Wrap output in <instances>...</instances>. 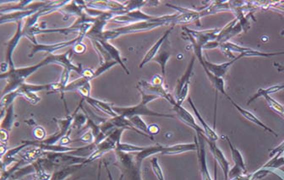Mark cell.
I'll use <instances>...</instances> for the list:
<instances>
[{
    "label": "cell",
    "mask_w": 284,
    "mask_h": 180,
    "mask_svg": "<svg viewBox=\"0 0 284 180\" xmlns=\"http://www.w3.org/2000/svg\"><path fill=\"white\" fill-rule=\"evenodd\" d=\"M73 52L74 50H70L68 52H64L62 54H48L44 60H42L40 63L36 64L35 66L14 68L13 70H10L6 73L0 74L1 79L7 80V85L4 89L2 96L18 90L23 84H25L28 77L36 73L39 68L50 64H57L62 66L63 68H70L71 70L76 71L78 74L82 76L84 70L82 68V64L76 66L72 63L71 56L73 54Z\"/></svg>",
    "instance_id": "1"
},
{
    "label": "cell",
    "mask_w": 284,
    "mask_h": 180,
    "mask_svg": "<svg viewBox=\"0 0 284 180\" xmlns=\"http://www.w3.org/2000/svg\"><path fill=\"white\" fill-rule=\"evenodd\" d=\"M180 13L170 14V16H164L159 20H152V22H142L133 23L130 25L124 26L121 28L112 29V30H105L104 35L102 36L101 40L110 41L112 39H116L122 35L130 34V33L139 32H146V30H152L155 28L164 26L172 24V22L175 18H177ZM100 40V41H101Z\"/></svg>",
    "instance_id": "2"
},
{
    "label": "cell",
    "mask_w": 284,
    "mask_h": 180,
    "mask_svg": "<svg viewBox=\"0 0 284 180\" xmlns=\"http://www.w3.org/2000/svg\"><path fill=\"white\" fill-rule=\"evenodd\" d=\"M138 89V88H137ZM142 94V101L139 104L132 106H114V110L118 115H120L123 117L130 120V118L139 115V116H152V117L170 118H175L176 116L174 114H161V112H154L150 110L148 106V104L150 102L158 99L156 96L148 94L145 92L138 89Z\"/></svg>",
    "instance_id": "3"
},
{
    "label": "cell",
    "mask_w": 284,
    "mask_h": 180,
    "mask_svg": "<svg viewBox=\"0 0 284 180\" xmlns=\"http://www.w3.org/2000/svg\"><path fill=\"white\" fill-rule=\"evenodd\" d=\"M116 161L114 165L120 170V180H142L140 168L136 159L134 153H126L115 150Z\"/></svg>",
    "instance_id": "4"
},
{
    "label": "cell",
    "mask_w": 284,
    "mask_h": 180,
    "mask_svg": "<svg viewBox=\"0 0 284 180\" xmlns=\"http://www.w3.org/2000/svg\"><path fill=\"white\" fill-rule=\"evenodd\" d=\"M92 26V24L90 23H84L82 25V30L80 32L79 34L76 38L70 41L62 42H58L54 44H34L32 52L30 54L28 55V57L32 58L36 54L39 52H48V54H54L52 52H57L58 50H63L67 46H74L76 44L82 42L83 38L86 36L88 32Z\"/></svg>",
    "instance_id": "5"
},
{
    "label": "cell",
    "mask_w": 284,
    "mask_h": 180,
    "mask_svg": "<svg viewBox=\"0 0 284 180\" xmlns=\"http://www.w3.org/2000/svg\"><path fill=\"white\" fill-rule=\"evenodd\" d=\"M194 62H196V56L192 58V61L188 63L184 74L178 82L177 86L175 88V101L180 106H182L184 100L188 98L190 80L193 74Z\"/></svg>",
    "instance_id": "6"
},
{
    "label": "cell",
    "mask_w": 284,
    "mask_h": 180,
    "mask_svg": "<svg viewBox=\"0 0 284 180\" xmlns=\"http://www.w3.org/2000/svg\"><path fill=\"white\" fill-rule=\"evenodd\" d=\"M46 158L48 159L51 164L56 166H68L74 165H85V162L88 158L85 156H78L72 155L70 153L50 152H46L44 156Z\"/></svg>",
    "instance_id": "7"
},
{
    "label": "cell",
    "mask_w": 284,
    "mask_h": 180,
    "mask_svg": "<svg viewBox=\"0 0 284 180\" xmlns=\"http://www.w3.org/2000/svg\"><path fill=\"white\" fill-rule=\"evenodd\" d=\"M172 110H174L175 114H176L175 116H176L177 118L180 120L181 122H183L186 126L193 128V130L196 132V134L205 136V132L203 130V128H202V126H200L199 124L196 123V120L194 116H193L192 114H190V112L187 111L183 106L178 105L176 102L172 104Z\"/></svg>",
    "instance_id": "8"
},
{
    "label": "cell",
    "mask_w": 284,
    "mask_h": 180,
    "mask_svg": "<svg viewBox=\"0 0 284 180\" xmlns=\"http://www.w3.org/2000/svg\"><path fill=\"white\" fill-rule=\"evenodd\" d=\"M137 88L145 92L148 94L156 96L159 98H162L166 99L171 105L176 102L174 98L166 90V88H164V84L158 86L152 85L150 82L142 80L138 83Z\"/></svg>",
    "instance_id": "9"
},
{
    "label": "cell",
    "mask_w": 284,
    "mask_h": 180,
    "mask_svg": "<svg viewBox=\"0 0 284 180\" xmlns=\"http://www.w3.org/2000/svg\"><path fill=\"white\" fill-rule=\"evenodd\" d=\"M206 136L202 134H196L194 136V143L196 144L197 155L199 158L200 168L203 180H212L210 178V174L208 171V164H206Z\"/></svg>",
    "instance_id": "10"
},
{
    "label": "cell",
    "mask_w": 284,
    "mask_h": 180,
    "mask_svg": "<svg viewBox=\"0 0 284 180\" xmlns=\"http://www.w3.org/2000/svg\"><path fill=\"white\" fill-rule=\"evenodd\" d=\"M228 143L230 146L231 153H232V158L234 162V166H232V170H230L228 174V178H234L240 177L242 174H244L246 172V166L244 161V158L240 152L232 145V142H230L228 137H226Z\"/></svg>",
    "instance_id": "11"
},
{
    "label": "cell",
    "mask_w": 284,
    "mask_h": 180,
    "mask_svg": "<svg viewBox=\"0 0 284 180\" xmlns=\"http://www.w3.org/2000/svg\"><path fill=\"white\" fill-rule=\"evenodd\" d=\"M16 24L17 28L16 34L6 44V62L10 66V70H13V68H16L14 67V61H13V54H14V50L16 48L19 42L20 41V39L24 36V33H23L24 23H23V20L17 22Z\"/></svg>",
    "instance_id": "12"
},
{
    "label": "cell",
    "mask_w": 284,
    "mask_h": 180,
    "mask_svg": "<svg viewBox=\"0 0 284 180\" xmlns=\"http://www.w3.org/2000/svg\"><path fill=\"white\" fill-rule=\"evenodd\" d=\"M183 29L187 32L190 33L194 38L196 44L200 46H202V48L208 42L216 41L219 33H220V30H221L220 29H214V30L199 32V30H190L187 28H184Z\"/></svg>",
    "instance_id": "13"
},
{
    "label": "cell",
    "mask_w": 284,
    "mask_h": 180,
    "mask_svg": "<svg viewBox=\"0 0 284 180\" xmlns=\"http://www.w3.org/2000/svg\"><path fill=\"white\" fill-rule=\"evenodd\" d=\"M205 140L206 142L209 146L210 152L212 153L215 161L218 162L219 166H221L222 170L224 171L225 180H228V174H230V162L228 161L227 158H225V156H224V152H222L221 149L216 146V142L210 140L206 137Z\"/></svg>",
    "instance_id": "14"
},
{
    "label": "cell",
    "mask_w": 284,
    "mask_h": 180,
    "mask_svg": "<svg viewBox=\"0 0 284 180\" xmlns=\"http://www.w3.org/2000/svg\"><path fill=\"white\" fill-rule=\"evenodd\" d=\"M238 60V57L235 58L234 60H230V62H226L224 64H212L204 58L202 62L200 64L202 66L203 68H208V70L210 71V73H212L214 76L219 77V78H222L225 76V74L227 73L228 70L230 68V66L234 64Z\"/></svg>",
    "instance_id": "15"
},
{
    "label": "cell",
    "mask_w": 284,
    "mask_h": 180,
    "mask_svg": "<svg viewBox=\"0 0 284 180\" xmlns=\"http://www.w3.org/2000/svg\"><path fill=\"white\" fill-rule=\"evenodd\" d=\"M172 28H170V30H168L166 32L164 33V35L162 36L161 38L158 39V41L156 42V44H154L150 50H148V52L146 54L145 56L142 60V63L140 64V68H143L146 64L149 63L150 61L154 60L158 54L159 52V50L162 46V44L167 41L168 38L170 36V33L172 32Z\"/></svg>",
    "instance_id": "16"
},
{
    "label": "cell",
    "mask_w": 284,
    "mask_h": 180,
    "mask_svg": "<svg viewBox=\"0 0 284 180\" xmlns=\"http://www.w3.org/2000/svg\"><path fill=\"white\" fill-rule=\"evenodd\" d=\"M45 6V4H44ZM39 8L36 10H28L14 11V12H10L7 14L1 13V18H0V23L4 24L7 22H22L24 19H28V17L35 14Z\"/></svg>",
    "instance_id": "17"
},
{
    "label": "cell",
    "mask_w": 284,
    "mask_h": 180,
    "mask_svg": "<svg viewBox=\"0 0 284 180\" xmlns=\"http://www.w3.org/2000/svg\"><path fill=\"white\" fill-rule=\"evenodd\" d=\"M228 101L232 104V106H234L236 110H238V112L242 116H243L244 118L246 120H248L250 122H252V123L254 124H256L257 126H260V127H262V128H264L266 130H268V132H270L272 134H274L275 136H278V134H276L275 132H274L272 128H268V126L264 124L260 121V120L256 116V115L253 114L252 112H250L248 110H244L243 108H241L238 104H236L234 100H232L230 96L228 98Z\"/></svg>",
    "instance_id": "18"
},
{
    "label": "cell",
    "mask_w": 284,
    "mask_h": 180,
    "mask_svg": "<svg viewBox=\"0 0 284 180\" xmlns=\"http://www.w3.org/2000/svg\"><path fill=\"white\" fill-rule=\"evenodd\" d=\"M188 102L192 106V110L194 111V115L196 116L197 120H199L200 123V126H202V128H203V130L205 132V136L208 140H212V142H216L218 140V136L216 133V131L214 130L213 128H210L209 124H208L206 122L205 120L202 117V115L200 114L199 111L196 108V106L194 105V102L192 101L190 98H188Z\"/></svg>",
    "instance_id": "19"
},
{
    "label": "cell",
    "mask_w": 284,
    "mask_h": 180,
    "mask_svg": "<svg viewBox=\"0 0 284 180\" xmlns=\"http://www.w3.org/2000/svg\"><path fill=\"white\" fill-rule=\"evenodd\" d=\"M98 42L102 44V46H104L108 54H110V58L115 62H117L124 70L126 74H130V70L127 68L126 64H124L122 58H121L120 52L118 50L117 48H115L114 45L110 44V42L106 41V40H101V41Z\"/></svg>",
    "instance_id": "20"
},
{
    "label": "cell",
    "mask_w": 284,
    "mask_h": 180,
    "mask_svg": "<svg viewBox=\"0 0 284 180\" xmlns=\"http://www.w3.org/2000/svg\"><path fill=\"white\" fill-rule=\"evenodd\" d=\"M84 100L90 106H94L96 110L102 111V112L108 115L111 118H114L118 116L117 114L114 110V106L111 104H108L106 102L101 101V100H98V99L92 98V96L86 98Z\"/></svg>",
    "instance_id": "21"
},
{
    "label": "cell",
    "mask_w": 284,
    "mask_h": 180,
    "mask_svg": "<svg viewBox=\"0 0 284 180\" xmlns=\"http://www.w3.org/2000/svg\"><path fill=\"white\" fill-rule=\"evenodd\" d=\"M84 165H74V166H64L61 170H58L57 172L52 174V177L50 180H66V178L73 174L76 172L80 168H82Z\"/></svg>",
    "instance_id": "22"
},
{
    "label": "cell",
    "mask_w": 284,
    "mask_h": 180,
    "mask_svg": "<svg viewBox=\"0 0 284 180\" xmlns=\"http://www.w3.org/2000/svg\"><path fill=\"white\" fill-rule=\"evenodd\" d=\"M18 96H20L18 90L11 92L8 93L6 95L2 96V98H1V118H2L6 114V110L8 108V106H10L12 104H14V100Z\"/></svg>",
    "instance_id": "23"
},
{
    "label": "cell",
    "mask_w": 284,
    "mask_h": 180,
    "mask_svg": "<svg viewBox=\"0 0 284 180\" xmlns=\"http://www.w3.org/2000/svg\"><path fill=\"white\" fill-rule=\"evenodd\" d=\"M14 104H12L6 110V114L2 118L1 130H4L10 132L11 128L13 127V124H14Z\"/></svg>",
    "instance_id": "24"
},
{
    "label": "cell",
    "mask_w": 284,
    "mask_h": 180,
    "mask_svg": "<svg viewBox=\"0 0 284 180\" xmlns=\"http://www.w3.org/2000/svg\"><path fill=\"white\" fill-rule=\"evenodd\" d=\"M284 89V83H282V84H278V85L272 86L270 88H266V89H260L258 92H257L256 94H254L252 98L250 99V101L248 102V104H250L252 102L254 101L256 99L258 98L260 96H263L264 95H270L272 93L278 92H280V90Z\"/></svg>",
    "instance_id": "25"
},
{
    "label": "cell",
    "mask_w": 284,
    "mask_h": 180,
    "mask_svg": "<svg viewBox=\"0 0 284 180\" xmlns=\"http://www.w3.org/2000/svg\"><path fill=\"white\" fill-rule=\"evenodd\" d=\"M128 120L132 122V124L134 126V128H136L137 130L140 131L142 133H144V134H148V136H150V134H149V126L146 124L145 121L143 120L142 116L136 115V116L130 118ZM152 138H153V137H152ZM153 139H154V138H153Z\"/></svg>",
    "instance_id": "26"
},
{
    "label": "cell",
    "mask_w": 284,
    "mask_h": 180,
    "mask_svg": "<svg viewBox=\"0 0 284 180\" xmlns=\"http://www.w3.org/2000/svg\"><path fill=\"white\" fill-rule=\"evenodd\" d=\"M170 55H171V52L170 51H167V50H162V51H159L158 54L156 55L155 58H154V61L158 63L161 66V71L162 74V76L164 77L165 76V68H166V64H167L168 60H170Z\"/></svg>",
    "instance_id": "27"
},
{
    "label": "cell",
    "mask_w": 284,
    "mask_h": 180,
    "mask_svg": "<svg viewBox=\"0 0 284 180\" xmlns=\"http://www.w3.org/2000/svg\"><path fill=\"white\" fill-rule=\"evenodd\" d=\"M85 101L83 99V102ZM82 102V104H83ZM80 108L82 110V106ZM88 116L86 114L85 111L82 110V112H80L78 111L76 114V117H74V122H73V124H72V128H80L82 126H85L86 124H88Z\"/></svg>",
    "instance_id": "28"
},
{
    "label": "cell",
    "mask_w": 284,
    "mask_h": 180,
    "mask_svg": "<svg viewBox=\"0 0 284 180\" xmlns=\"http://www.w3.org/2000/svg\"><path fill=\"white\" fill-rule=\"evenodd\" d=\"M88 82H90V80L88 77L82 76L79 79L76 80L74 82L68 83L67 86H66L64 92H74V90H78L80 88H82L83 86L88 84Z\"/></svg>",
    "instance_id": "29"
},
{
    "label": "cell",
    "mask_w": 284,
    "mask_h": 180,
    "mask_svg": "<svg viewBox=\"0 0 284 180\" xmlns=\"http://www.w3.org/2000/svg\"><path fill=\"white\" fill-rule=\"evenodd\" d=\"M263 98L266 99L268 105L272 110L275 111L276 114L281 115L282 117L284 118V106L279 104L278 102L275 101L270 95H264Z\"/></svg>",
    "instance_id": "30"
},
{
    "label": "cell",
    "mask_w": 284,
    "mask_h": 180,
    "mask_svg": "<svg viewBox=\"0 0 284 180\" xmlns=\"http://www.w3.org/2000/svg\"><path fill=\"white\" fill-rule=\"evenodd\" d=\"M143 149H144V148H142V146L132 145V144H128V143H122L120 142L118 143L115 150H120V152L126 153H137L142 152Z\"/></svg>",
    "instance_id": "31"
},
{
    "label": "cell",
    "mask_w": 284,
    "mask_h": 180,
    "mask_svg": "<svg viewBox=\"0 0 284 180\" xmlns=\"http://www.w3.org/2000/svg\"><path fill=\"white\" fill-rule=\"evenodd\" d=\"M18 92H19L20 96L24 98L26 101L29 102L32 104V105H36V104H38L39 102L41 101V98L38 96L36 93L22 92V90H20V89H18Z\"/></svg>",
    "instance_id": "32"
},
{
    "label": "cell",
    "mask_w": 284,
    "mask_h": 180,
    "mask_svg": "<svg viewBox=\"0 0 284 180\" xmlns=\"http://www.w3.org/2000/svg\"><path fill=\"white\" fill-rule=\"evenodd\" d=\"M150 162L153 172L156 174L158 180H165L164 176V172H162V170L161 166H160V164H159L158 162V159L156 158H152Z\"/></svg>",
    "instance_id": "33"
},
{
    "label": "cell",
    "mask_w": 284,
    "mask_h": 180,
    "mask_svg": "<svg viewBox=\"0 0 284 180\" xmlns=\"http://www.w3.org/2000/svg\"><path fill=\"white\" fill-rule=\"evenodd\" d=\"M115 64H117V62L115 61H106L101 64V66L96 70H95V78L100 76L101 74H104V72L108 70L110 68H112Z\"/></svg>",
    "instance_id": "34"
},
{
    "label": "cell",
    "mask_w": 284,
    "mask_h": 180,
    "mask_svg": "<svg viewBox=\"0 0 284 180\" xmlns=\"http://www.w3.org/2000/svg\"><path fill=\"white\" fill-rule=\"evenodd\" d=\"M33 136L36 138V140H38V142H42L44 140L46 139V130L42 128V126H38L34 128L33 130Z\"/></svg>",
    "instance_id": "35"
},
{
    "label": "cell",
    "mask_w": 284,
    "mask_h": 180,
    "mask_svg": "<svg viewBox=\"0 0 284 180\" xmlns=\"http://www.w3.org/2000/svg\"><path fill=\"white\" fill-rule=\"evenodd\" d=\"M90 90H92V86H90V82H88V84L83 86L82 88H80L77 90V92L79 93L80 95L82 96V98L85 99L86 98L90 96Z\"/></svg>",
    "instance_id": "36"
},
{
    "label": "cell",
    "mask_w": 284,
    "mask_h": 180,
    "mask_svg": "<svg viewBox=\"0 0 284 180\" xmlns=\"http://www.w3.org/2000/svg\"><path fill=\"white\" fill-rule=\"evenodd\" d=\"M79 140H82V142L88 143V145L94 144V142H95V137L93 136L92 130L88 131V132L83 134Z\"/></svg>",
    "instance_id": "37"
},
{
    "label": "cell",
    "mask_w": 284,
    "mask_h": 180,
    "mask_svg": "<svg viewBox=\"0 0 284 180\" xmlns=\"http://www.w3.org/2000/svg\"><path fill=\"white\" fill-rule=\"evenodd\" d=\"M0 140H1V144H8V138H10V132L4 130H1L0 131Z\"/></svg>",
    "instance_id": "38"
},
{
    "label": "cell",
    "mask_w": 284,
    "mask_h": 180,
    "mask_svg": "<svg viewBox=\"0 0 284 180\" xmlns=\"http://www.w3.org/2000/svg\"><path fill=\"white\" fill-rule=\"evenodd\" d=\"M73 50H74V52H76V54H83L86 50V46L85 44L80 42L76 46H73Z\"/></svg>",
    "instance_id": "39"
},
{
    "label": "cell",
    "mask_w": 284,
    "mask_h": 180,
    "mask_svg": "<svg viewBox=\"0 0 284 180\" xmlns=\"http://www.w3.org/2000/svg\"><path fill=\"white\" fill-rule=\"evenodd\" d=\"M160 131V128L156 124H152L149 126V134L152 137L154 134H158Z\"/></svg>",
    "instance_id": "40"
},
{
    "label": "cell",
    "mask_w": 284,
    "mask_h": 180,
    "mask_svg": "<svg viewBox=\"0 0 284 180\" xmlns=\"http://www.w3.org/2000/svg\"><path fill=\"white\" fill-rule=\"evenodd\" d=\"M150 83H152V85H162V84H164L162 77L160 76H155L152 77V79Z\"/></svg>",
    "instance_id": "41"
},
{
    "label": "cell",
    "mask_w": 284,
    "mask_h": 180,
    "mask_svg": "<svg viewBox=\"0 0 284 180\" xmlns=\"http://www.w3.org/2000/svg\"><path fill=\"white\" fill-rule=\"evenodd\" d=\"M8 70H10V66H8V64L6 63V62L2 63V64H1V74L6 73Z\"/></svg>",
    "instance_id": "42"
},
{
    "label": "cell",
    "mask_w": 284,
    "mask_h": 180,
    "mask_svg": "<svg viewBox=\"0 0 284 180\" xmlns=\"http://www.w3.org/2000/svg\"><path fill=\"white\" fill-rule=\"evenodd\" d=\"M105 168H106V172H108V180H114V178H112V174L110 172V168L108 166V164L105 162Z\"/></svg>",
    "instance_id": "43"
},
{
    "label": "cell",
    "mask_w": 284,
    "mask_h": 180,
    "mask_svg": "<svg viewBox=\"0 0 284 180\" xmlns=\"http://www.w3.org/2000/svg\"><path fill=\"white\" fill-rule=\"evenodd\" d=\"M274 66H275V67H276V68H278V70L279 71V72H282V71H284V66H281V64H279L276 63V62H275V63H274Z\"/></svg>",
    "instance_id": "44"
},
{
    "label": "cell",
    "mask_w": 284,
    "mask_h": 180,
    "mask_svg": "<svg viewBox=\"0 0 284 180\" xmlns=\"http://www.w3.org/2000/svg\"><path fill=\"white\" fill-rule=\"evenodd\" d=\"M281 35L284 36V32H282Z\"/></svg>",
    "instance_id": "45"
}]
</instances>
